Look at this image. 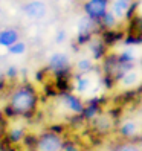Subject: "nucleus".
I'll use <instances>...</instances> for the list:
<instances>
[{"label":"nucleus","instance_id":"f3484780","mask_svg":"<svg viewBox=\"0 0 142 151\" xmlns=\"http://www.w3.org/2000/svg\"><path fill=\"white\" fill-rule=\"evenodd\" d=\"M69 2H70V0H69Z\"/></svg>","mask_w":142,"mask_h":151},{"label":"nucleus","instance_id":"6e6552de","mask_svg":"<svg viewBox=\"0 0 142 151\" xmlns=\"http://www.w3.org/2000/svg\"><path fill=\"white\" fill-rule=\"evenodd\" d=\"M110 151H142V140H139V139H121L112 147Z\"/></svg>","mask_w":142,"mask_h":151},{"label":"nucleus","instance_id":"f8f14e48","mask_svg":"<svg viewBox=\"0 0 142 151\" xmlns=\"http://www.w3.org/2000/svg\"><path fill=\"white\" fill-rule=\"evenodd\" d=\"M119 79H121V84L124 87H135L138 84V81H139V73H138V70L130 69Z\"/></svg>","mask_w":142,"mask_h":151},{"label":"nucleus","instance_id":"20e7f679","mask_svg":"<svg viewBox=\"0 0 142 151\" xmlns=\"http://www.w3.org/2000/svg\"><path fill=\"white\" fill-rule=\"evenodd\" d=\"M135 3H136V0H109V11L121 23L124 20L130 19Z\"/></svg>","mask_w":142,"mask_h":151},{"label":"nucleus","instance_id":"39448f33","mask_svg":"<svg viewBox=\"0 0 142 151\" xmlns=\"http://www.w3.org/2000/svg\"><path fill=\"white\" fill-rule=\"evenodd\" d=\"M48 3L43 0H26L22 5V12L31 20H41L48 15Z\"/></svg>","mask_w":142,"mask_h":151},{"label":"nucleus","instance_id":"4468645a","mask_svg":"<svg viewBox=\"0 0 142 151\" xmlns=\"http://www.w3.org/2000/svg\"><path fill=\"white\" fill-rule=\"evenodd\" d=\"M76 69L79 70V72H89V70L92 69V61L89 60V58L79 60V61H78V64H76Z\"/></svg>","mask_w":142,"mask_h":151},{"label":"nucleus","instance_id":"1a4fd4ad","mask_svg":"<svg viewBox=\"0 0 142 151\" xmlns=\"http://www.w3.org/2000/svg\"><path fill=\"white\" fill-rule=\"evenodd\" d=\"M61 102H63L64 107L69 109L72 113H83L84 111V104L74 95H69V93L63 95L61 96Z\"/></svg>","mask_w":142,"mask_h":151},{"label":"nucleus","instance_id":"423d86ee","mask_svg":"<svg viewBox=\"0 0 142 151\" xmlns=\"http://www.w3.org/2000/svg\"><path fill=\"white\" fill-rule=\"evenodd\" d=\"M48 67H49V70H52V72H55V73H63L70 67L69 57L66 54L57 52V54L50 55V58L48 61Z\"/></svg>","mask_w":142,"mask_h":151},{"label":"nucleus","instance_id":"0eeeda50","mask_svg":"<svg viewBox=\"0 0 142 151\" xmlns=\"http://www.w3.org/2000/svg\"><path fill=\"white\" fill-rule=\"evenodd\" d=\"M17 41H20V31L17 28L9 26V28H5L0 31V46L9 47Z\"/></svg>","mask_w":142,"mask_h":151},{"label":"nucleus","instance_id":"dca6fc26","mask_svg":"<svg viewBox=\"0 0 142 151\" xmlns=\"http://www.w3.org/2000/svg\"><path fill=\"white\" fill-rule=\"evenodd\" d=\"M63 40H64V31H60L58 37H57V41L60 43V41H63Z\"/></svg>","mask_w":142,"mask_h":151},{"label":"nucleus","instance_id":"ddd939ff","mask_svg":"<svg viewBox=\"0 0 142 151\" xmlns=\"http://www.w3.org/2000/svg\"><path fill=\"white\" fill-rule=\"evenodd\" d=\"M25 50H26V43L23 41H17L15 44H12V46L8 47V52L12 55H20V54H25Z\"/></svg>","mask_w":142,"mask_h":151},{"label":"nucleus","instance_id":"2eb2a0df","mask_svg":"<svg viewBox=\"0 0 142 151\" xmlns=\"http://www.w3.org/2000/svg\"><path fill=\"white\" fill-rule=\"evenodd\" d=\"M6 130V118H5V113L0 110V136L5 133Z\"/></svg>","mask_w":142,"mask_h":151},{"label":"nucleus","instance_id":"f257e3e1","mask_svg":"<svg viewBox=\"0 0 142 151\" xmlns=\"http://www.w3.org/2000/svg\"><path fill=\"white\" fill-rule=\"evenodd\" d=\"M40 102L38 92L28 81H20L9 88L6 96V110L11 116L31 118Z\"/></svg>","mask_w":142,"mask_h":151},{"label":"nucleus","instance_id":"9d476101","mask_svg":"<svg viewBox=\"0 0 142 151\" xmlns=\"http://www.w3.org/2000/svg\"><path fill=\"white\" fill-rule=\"evenodd\" d=\"M119 134L122 136V139H136L138 136V125H136V122L135 121H125V122H122L119 128Z\"/></svg>","mask_w":142,"mask_h":151},{"label":"nucleus","instance_id":"9b49d317","mask_svg":"<svg viewBox=\"0 0 142 151\" xmlns=\"http://www.w3.org/2000/svg\"><path fill=\"white\" fill-rule=\"evenodd\" d=\"M99 23L98 22H95V20H92V19H89V17H83L81 20H79V24H78V32H79V35L81 37H84L86 35V38L90 35L93 31H95V28L98 26Z\"/></svg>","mask_w":142,"mask_h":151},{"label":"nucleus","instance_id":"f03ea898","mask_svg":"<svg viewBox=\"0 0 142 151\" xmlns=\"http://www.w3.org/2000/svg\"><path fill=\"white\" fill-rule=\"evenodd\" d=\"M66 137L57 130H46L34 139V151H64Z\"/></svg>","mask_w":142,"mask_h":151},{"label":"nucleus","instance_id":"7ed1b4c3","mask_svg":"<svg viewBox=\"0 0 142 151\" xmlns=\"http://www.w3.org/2000/svg\"><path fill=\"white\" fill-rule=\"evenodd\" d=\"M83 11L86 17L99 23L109 11V0H84Z\"/></svg>","mask_w":142,"mask_h":151}]
</instances>
